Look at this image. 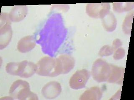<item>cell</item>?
Wrapping results in <instances>:
<instances>
[{"label": "cell", "instance_id": "cell-18", "mask_svg": "<svg viewBox=\"0 0 134 100\" xmlns=\"http://www.w3.org/2000/svg\"><path fill=\"white\" fill-rule=\"evenodd\" d=\"M125 55V49L123 48L120 47L114 51L113 58L115 60H119L123 58Z\"/></svg>", "mask_w": 134, "mask_h": 100}, {"label": "cell", "instance_id": "cell-11", "mask_svg": "<svg viewBox=\"0 0 134 100\" xmlns=\"http://www.w3.org/2000/svg\"><path fill=\"white\" fill-rule=\"evenodd\" d=\"M35 46V40L33 36L27 35L19 40L17 44V49L21 53H26L34 49Z\"/></svg>", "mask_w": 134, "mask_h": 100}, {"label": "cell", "instance_id": "cell-16", "mask_svg": "<svg viewBox=\"0 0 134 100\" xmlns=\"http://www.w3.org/2000/svg\"><path fill=\"white\" fill-rule=\"evenodd\" d=\"M134 12H130L126 16L122 24V30L126 34H130L132 31Z\"/></svg>", "mask_w": 134, "mask_h": 100}, {"label": "cell", "instance_id": "cell-2", "mask_svg": "<svg viewBox=\"0 0 134 100\" xmlns=\"http://www.w3.org/2000/svg\"><path fill=\"white\" fill-rule=\"evenodd\" d=\"M9 93L13 99L38 100L37 96L31 91L29 83L22 80H18L13 83Z\"/></svg>", "mask_w": 134, "mask_h": 100}, {"label": "cell", "instance_id": "cell-12", "mask_svg": "<svg viewBox=\"0 0 134 100\" xmlns=\"http://www.w3.org/2000/svg\"><path fill=\"white\" fill-rule=\"evenodd\" d=\"M27 13L28 8L26 5L14 6L9 14V17L13 22H19L26 17Z\"/></svg>", "mask_w": 134, "mask_h": 100}, {"label": "cell", "instance_id": "cell-3", "mask_svg": "<svg viewBox=\"0 0 134 100\" xmlns=\"http://www.w3.org/2000/svg\"><path fill=\"white\" fill-rule=\"evenodd\" d=\"M38 75L43 76L54 77L60 75L56 59L46 56L39 60L37 64Z\"/></svg>", "mask_w": 134, "mask_h": 100}, {"label": "cell", "instance_id": "cell-6", "mask_svg": "<svg viewBox=\"0 0 134 100\" xmlns=\"http://www.w3.org/2000/svg\"><path fill=\"white\" fill-rule=\"evenodd\" d=\"M109 3H89L86 7V12L91 18H103L110 12Z\"/></svg>", "mask_w": 134, "mask_h": 100}, {"label": "cell", "instance_id": "cell-7", "mask_svg": "<svg viewBox=\"0 0 134 100\" xmlns=\"http://www.w3.org/2000/svg\"><path fill=\"white\" fill-rule=\"evenodd\" d=\"M90 73L86 69H82L76 71L72 75L69 81V85L71 89L79 90L86 86L89 78Z\"/></svg>", "mask_w": 134, "mask_h": 100}, {"label": "cell", "instance_id": "cell-14", "mask_svg": "<svg viewBox=\"0 0 134 100\" xmlns=\"http://www.w3.org/2000/svg\"><path fill=\"white\" fill-rule=\"evenodd\" d=\"M102 19L103 26L107 31L112 32L115 30L117 25V21L112 12H109Z\"/></svg>", "mask_w": 134, "mask_h": 100}, {"label": "cell", "instance_id": "cell-4", "mask_svg": "<svg viewBox=\"0 0 134 100\" xmlns=\"http://www.w3.org/2000/svg\"><path fill=\"white\" fill-rule=\"evenodd\" d=\"M111 73V66L106 61L98 59L92 66L91 74L94 80L98 83L107 82Z\"/></svg>", "mask_w": 134, "mask_h": 100}, {"label": "cell", "instance_id": "cell-13", "mask_svg": "<svg viewBox=\"0 0 134 100\" xmlns=\"http://www.w3.org/2000/svg\"><path fill=\"white\" fill-rule=\"evenodd\" d=\"M103 91L98 87L91 88L85 91L81 96L79 99L81 100H99L102 97Z\"/></svg>", "mask_w": 134, "mask_h": 100}, {"label": "cell", "instance_id": "cell-19", "mask_svg": "<svg viewBox=\"0 0 134 100\" xmlns=\"http://www.w3.org/2000/svg\"><path fill=\"white\" fill-rule=\"evenodd\" d=\"M122 42L119 39H116L112 43V46L114 49V51L122 46Z\"/></svg>", "mask_w": 134, "mask_h": 100}, {"label": "cell", "instance_id": "cell-8", "mask_svg": "<svg viewBox=\"0 0 134 100\" xmlns=\"http://www.w3.org/2000/svg\"><path fill=\"white\" fill-rule=\"evenodd\" d=\"M58 68L60 74H67L74 67L75 60L70 55L64 54L56 58Z\"/></svg>", "mask_w": 134, "mask_h": 100}, {"label": "cell", "instance_id": "cell-15", "mask_svg": "<svg viewBox=\"0 0 134 100\" xmlns=\"http://www.w3.org/2000/svg\"><path fill=\"white\" fill-rule=\"evenodd\" d=\"M134 7V2H115L113 3V10L118 13L128 11Z\"/></svg>", "mask_w": 134, "mask_h": 100}, {"label": "cell", "instance_id": "cell-9", "mask_svg": "<svg viewBox=\"0 0 134 100\" xmlns=\"http://www.w3.org/2000/svg\"><path fill=\"white\" fill-rule=\"evenodd\" d=\"M61 91L62 87L60 83L57 81H51L44 85L42 93L46 98L52 99L58 97Z\"/></svg>", "mask_w": 134, "mask_h": 100}, {"label": "cell", "instance_id": "cell-1", "mask_svg": "<svg viewBox=\"0 0 134 100\" xmlns=\"http://www.w3.org/2000/svg\"><path fill=\"white\" fill-rule=\"evenodd\" d=\"M37 69V65L27 60L9 63L5 67L6 72L8 74L26 78L32 76L36 73Z\"/></svg>", "mask_w": 134, "mask_h": 100}, {"label": "cell", "instance_id": "cell-5", "mask_svg": "<svg viewBox=\"0 0 134 100\" xmlns=\"http://www.w3.org/2000/svg\"><path fill=\"white\" fill-rule=\"evenodd\" d=\"M0 21V49L2 50L9 43L12 35V30L9 15L1 13Z\"/></svg>", "mask_w": 134, "mask_h": 100}, {"label": "cell", "instance_id": "cell-10", "mask_svg": "<svg viewBox=\"0 0 134 100\" xmlns=\"http://www.w3.org/2000/svg\"><path fill=\"white\" fill-rule=\"evenodd\" d=\"M111 73L107 82L122 85L125 75V69L122 67L110 65Z\"/></svg>", "mask_w": 134, "mask_h": 100}, {"label": "cell", "instance_id": "cell-17", "mask_svg": "<svg viewBox=\"0 0 134 100\" xmlns=\"http://www.w3.org/2000/svg\"><path fill=\"white\" fill-rule=\"evenodd\" d=\"M114 52V49L112 46H111L109 45H105L100 48L98 54L100 56L102 57L108 56L111 55Z\"/></svg>", "mask_w": 134, "mask_h": 100}]
</instances>
